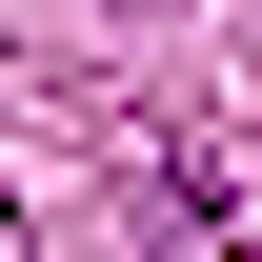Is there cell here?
Returning a JSON list of instances; mask_svg holds the SVG:
<instances>
[{"label":"cell","instance_id":"cell-1","mask_svg":"<svg viewBox=\"0 0 262 262\" xmlns=\"http://www.w3.org/2000/svg\"><path fill=\"white\" fill-rule=\"evenodd\" d=\"M141 222H162V262H262V222L222 202V162H202V141H162V162H141Z\"/></svg>","mask_w":262,"mask_h":262}]
</instances>
